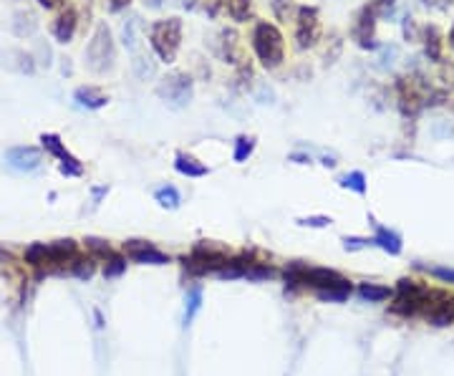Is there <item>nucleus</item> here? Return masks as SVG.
Here are the masks:
<instances>
[{
	"mask_svg": "<svg viewBox=\"0 0 454 376\" xmlns=\"http://www.w3.org/2000/svg\"><path fill=\"white\" fill-rule=\"evenodd\" d=\"M340 187H346V190H353L356 195H366V175L363 172H348L338 180Z\"/></svg>",
	"mask_w": 454,
	"mask_h": 376,
	"instance_id": "obj_24",
	"label": "nucleus"
},
{
	"mask_svg": "<svg viewBox=\"0 0 454 376\" xmlns=\"http://www.w3.org/2000/svg\"><path fill=\"white\" fill-rule=\"evenodd\" d=\"M157 96L172 109H184L195 96V81L184 71H172L157 83Z\"/></svg>",
	"mask_w": 454,
	"mask_h": 376,
	"instance_id": "obj_4",
	"label": "nucleus"
},
{
	"mask_svg": "<svg viewBox=\"0 0 454 376\" xmlns=\"http://www.w3.org/2000/svg\"><path fill=\"white\" fill-rule=\"evenodd\" d=\"M124 250L129 253L131 260L141 263V265H167L169 263V255H164L162 250H157L146 240H129L124 245Z\"/></svg>",
	"mask_w": 454,
	"mask_h": 376,
	"instance_id": "obj_10",
	"label": "nucleus"
},
{
	"mask_svg": "<svg viewBox=\"0 0 454 376\" xmlns=\"http://www.w3.org/2000/svg\"><path fill=\"white\" fill-rule=\"evenodd\" d=\"M6 162L11 164L16 172H36V169H41V164H44V152L38 147H31V144H26V147H11L6 152Z\"/></svg>",
	"mask_w": 454,
	"mask_h": 376,
	"instance_id": "obj_9",
	"label": "nucleus"
},
{
	"mask_svg": "<svg viewBox=\"0 0 454 376\" xmlns=\"http://www.w3.org/2000/svg\"><path fill=\"white\" fill-rule=\"evenodd\" d=\"M3 255H6V253H3V250H0V258H3Z\"/></svg>",
	"mask_w": 454,
	"mask_h": 376,
	"instance_id": "obj_46",
	"label": "nucleus"
},
{
	"mask_svg": "<svg viewBox=\"0 0 454 376\" xmlns=\"http://www.w3.org/2000/svg\"><path fill=\"white\" fill-rule=\"evenodd\" d=\"M253 51L258 56L260 66L273 71L286 61V41H283V33L278 31L273 23L260 21L253 31Z\"/></svg>",
	"mask_w": 454,
	"mask_h": 376,
	"instance_id": "obj_1",
	"label": "nucleus"
},
{
	"mask_svg": "<svg viewBox=\"0 0 454 376\" xmlns=\"http://www.w3.org/2000/svg\"><path fill=\"white\" fill-rule=\"evenodd\" d=\"M149 44L159 61L164 63H174L182 46V21L179 18H167V21L151 23L149 28Z\"/></svg>",
	"mask_w": 454,
	"mask_h": 376,
	"instance_id": "obj_2",
	"label": "nucleus"
},
{
	"mask_svg": "<svg viewBox=\"0 0 454 376\" xmlns=\"http://www.w3.org/2000/svg\"><path fill=\"white\" fill-rule=\"evenodd\" d=\"M376 228V235H373V245H378L389 255H399L401 253V238L389 228H381V225H373Z\"/></svg>",
	"mask_w": 454,
	"mask_h": 376,
	"instance_id": "obj_15",
	"label": "nucleus"
},
{
	"mask_svg": "<svg viewBox=\"0 0 454 376\" xmlns=\"http://www.w3.org/2000/svg\"><path fill=\"white\" fill-rule=\"evenodd\" d=\"M368 6L376 13V18H391L396 11V0H368Z\"/></svg>",
	"mask_w": 454,
	"mask_h": 376,
	"instance_id": "obj_28",
	"label": "nucleus"
},
{
	"mask_svg": "<svg viewBox=\"0 0 454 376\" xmlns=\"http://www.w3.org/2000/svg\"><path fill=\"white\" fill-rule=\"evenodd\" d=\"M131 68H134V73H136V78H149V76H154V61L149 59V56H144V54H136L134 56V61H131Z\"/></svg>",
	"mask_w": 454,
	"mask_h": 376,
	"instance_id": "obj_26",
	"label": "nucleus"
},
{
	"mask_svg": "<svg viewBox=\"0 0 454 376\" xmlns=\"http://www.w3.org/2000/svg\"><path fill=\"white\" fill-rule=\"evenodd\" d=\"M321 39V13L316 6H301L296 11V46L301 51L313 49Z\"/></svg>",
	"mask_w": 454,
	"mask_h": 376,
	"instance_id": "obj_5",
	"label": "nucleus"
},
{
	"mask_svg": "<svg viewBox=\"0 0 454 376\" xmlns=\"http://www.w3.org/2000/svg\"><path fill=\"white\" fill-rule=\"evenodd\" d=\"M253 0H225V11L227 16L233 18L235 23H245L253 18Z\"/></svg>",
	"mask_w": 454,
	"mask_h": 376,
	"instance_id": "obj_18",
	"label": "nucleus"
},
{
	"mask_svg": "<svg viewBox=\"0 0 454 376\" xmlns=\"http://www.w3.org/2000/svg\"><path fill=\"white\" fill-rule=\"evenodd\" d=\"M139 41H141V18L139 16H129L124 21V26H121V44L136 54V49H139Z\"/></svg>",
	"mask_w": 454,
	"mask_h": 376,
	"instance_id": "obj_16",
	"label": "nucleus"
},
{
	"mask_svg": "<svg viewBox=\"0 0 454 376\" xmlns=\"http://www.w3.org/2000/svg\"><path fill=\"white\" fill-rule=\"evenodd\" d=\"M144 6L151 8V11H157V8H162V0H144Z\"/></svg>",
	"mask_w": 454,
	"mask_h": 376,
	"instance_id": "obj_43",
	"label": "nucleus"
},
{
	"mask_svg": "<svg viewBox=\"0 0 454 376\" xmlns=\"http://www.w3.org/2000/svg\"><path fill=\"white\" fill-rule=\"evenodd\" d=\"M86 66L89 71L94 73H106L113 68V61H116V46H113V36L109 31L106 23H99L96 31H94L91 41L86 46Z\"/></svg>",
	"mask_w": 454,
	"mask_h": 376,
	"instance_id": "obj_3",
	"label": "nucleus"
},
{
	"mask_svg": "<svg viewBox=\"0 0 454 376\" xmlns=\"http://www.w3.org/2000/svg\"><path fill=\"white\" fill-rule=\"evenodd\" d=\"M76 26H79V16H76L74 8L61 11L54 23V39L59 41V44H71V39H74V33H76Z\"/></svg>",
	"mask_w": 454,
	"mask_h": 376,
	"instance_id": "obj_12",
	"label": "nucleus"
},
{
	"mask_svg": "<svg viewBox=\"0 0 454 376\" xmlns=\"http://www.w3.org/2000/svg\"><path fill=\"white\" fill-rule=\"evenodd\" d=\"M129 6H131V0H106V8L111 13H121V11H126Z\"/></svg>",
	"mask_w": 454,
	"mask_h": 376,
	"instance_id": "obj_37",
	"label": "nucleus"
},
{
	"mask_svg": "<svg viewBox=\"0 0 454 376\" xmlns=\"http://www.w3.org/2000/svg\"><path fill=\"white\" fill-rule=\"evenodd\" d=\"M86 245L91 248V250H96V253H109V245H106V243H104V240H96V238H89Z\"/></svg>",
	"mask_w": 454,
	"mask_h": 376,
	"instance_id": "obj_38",
	"label": "nucleus"
},
{
	"mask_svg": "<svg viewBox=\"0 0 454 376\" xmlns=\"http://www.w3.org/2000/svg\"><path fill=\"white\" fill-rule=\"evenodd\" d=\"M452 114H454V101H452Z\"/></svg>",
	"mask_w": 454,
	"mask_h": 376,
	"instance_id": "obj_47",
	"label": "nucleus"
},
{
	"mask_svg": "<svg viewBox=\"0 0 454 376\" xmlns=\"http://www.w3.org/2000/svg\"><path fill=\"white\" fill-rule=\"evenodd\" d=\"M358 295L368 303H381V300L391 298V288L386 285H376V283H361L358 285Z\"/></svg>",
	"mask_w": 454,
	"mask_h": 376,
	"instance_id": "obj_20",
	"label": "nucleus"
},
{
	"mask_svg": "<svg viewBox=\"0 0 454 376\" xmlns=\"http://www.w3.org/2000/svg\"><path fill=\"white\" fill-rule=\"evenodd\" d=\"M200 305H202L200 290H192V293H189V308L184 311V326H189V321H192V318H195V313L200 311Z\"/></svg>",
	"mask_w": 454,
	"mask_h": 376,
	"instance_id": "obj_30",
	"label": "nucleus"
},
{
	"mask_svg": "<svg viewBox=\"0 0 454 376\" xmlns=\"http://www.w3.org/2000/svg\"><path fill=\"white\" fill-rule=\"evenodd\" d=\"M124 270H126V260H121V258H111V260L106 263V268H104V278H119Z\"/></svg>",
	"mask_w": 454,
	"mask_h": 376,
	"instance_id": "obj_29",
	"label": "nucleus"
},
{
	"mask_svg": "<svg viewBox=\"0 0 454 376\" xmlns=\"http://www.w3.org/2000/svg\"><path fill=\"white\" fill-rule=\"evenodd\" d=\"M293 11H296V3H293V0H273V16H276L281 23L291 21Z\"/></svg>",
	"mask_w": 454,
	"mask_h": 376,
	"instance_id": "obj_27",
	"label": "nucleus"
},
{
	"mask_svg": "<svg viewBox=\"0 0 454 376\" xmlns=\"http://www.w3.org/2000/svg\"><path fill=\"white\" fill-rule=\"evenodd\" d=\"M41 144L49 154H54L56 159L61 162V172L66 177H81L84 175V164L74 157V154L66 149V144L61 142L59 134H41Z\"/></svg>",
	"mask_w": 454,
	"mask_h": 376,
	"instance_id": "obj_8",
	"label": "nucleus"
},
{
	"mask_svg": "<svg viewBox=\"0 0 454 376\" xmlns=\"http://www.w3.org/2000/svg\"><path fill=\"white\" fill-rule=\"evenodd\" d=\"M331 223H333V220L326 218V215H316V218H301V220H298V225H303V228H328Z\"/></svg>",
	"mask_w": 454,
	"mask_h": 376,
	"instance_id": "obj_32",
	"label": "nucleus"
},
{
	"mask_svg": "<svg viewBox=\"0 0 454 376\" xmlns=\"http://www.w3.org/2000/svg\"><path fill=\"white\" fill-rule=\"evenodd\" d=\"M351 41L363 51L376 49V13L371 11V6H368V3L363 8H358L356 16H353Z\"/></svg>",
	"mask_w": 454,
	"mask_h": 376,
	"instance_id": "obj_6",
	"label": "nucleus"
},
{
	"mask_svg": "<svg viewBox=\"0 0 454 376\" xmlns=\"http://www.w3.org/2000/svg\"><path fill=\"white\" fill-rule=\"evenodd\" d=\"M291 162H296V164H311V154L293 152V154H291Z\"/></svg>",
	"mask_w": 454,
	"mask_h": 376,
	"instance_id": "obj_41",
	"label": "nucleus"
},
{
	"mask_svg": "<svg viewBox=\"0 0 454 376\" xmlns=\"http://www.w3.org/2000/svg\"><path fill=\"white\" fill-rule=\"evenodd\" d=\"M197 6H200V0H182V8H187V11H195Z\"/></svg>",
	"mask_w": 454,
	"mask_h": 376,
	"instance_id": "obj_42",
	"label": "nucleus"
},
{
	"mask_svg": "<svg viewBox=\"0 0 454 376\" xmlns=\"http://www.w3.org/2000/svg\"><path fill=\"white\" fill-rule=\"evenodd\" d=\"M174 169L184 177H205L207 172H210L205 164L197 162L195 157H189V154H184V152H179L177 157H174Z\"/></svg>",
	"mask_w": 454,
	"mask_h": 376,
	"instance_id": "obj_17",
	"label": "nucleus"
},
{
	"mask_svg": "<svg viewBox=\"0 0 454 376\" xmlns=\"http://www.w3.org/2000/svg\"><path fill=\"white\" fill-rule=\"evenodd\" d=\"M447 44H449V49L454 51V23H452V28H449V33H447Z\"/></svg>",
	"mask_w": 454,
	"mask_h": 376,
	"instance_id": "obj_44",
	"label": "nucleus"
},
{
	"mask_svg": "<svg viewBox=\"0 0 454 376\" xmlns=\"http://www.w3.org/2000/svg\"><path fill=\"white\" fill-rule=\"evenodd\" d=\"M227 258L220 250H212L207 245L195 248V253L189 258H184V268H187L192 275H205V273H220L225 268Z\"/></svg>",
	"mask_w": 454,
	"mask_h": 376,
	"instance_id": "obj_7",
	"label": "nucleus"
},
{
	"mask_svg": "<svg viewBox=\"0 0 454 376\" xmlns=\"http://www.w3.org/2000/svg\"><path fill=\"white\" fill-rule=\"evenodd\" d=\"M401 31H404V39L409 41V44H416L419 41V33H416V23L411 16L404 18V26H401Z\"/></svg>",
	"mask_w": 454,
	"mask_h": 376,
	"instance_id": "obj_34",
	"label": "nucleus"
},
{
	"mask_svg": "<svg viewBox=\"0 0 454 376\" xmlns=\"http://www.w3.org/2000/svg\"><path fill=\"white\" fill-rule=\"evenodd\" d=\"M74 101L81 109H101V106L109 104V96L96 86H79L74 91Z\"/></svg>",
	"mask_w": 454,
	"mask_h": 376,
	"instance_id": "obj_13",
	"label": "nucleus"
},
{
	"mask_svg": "<svg viewBox=\"0 0 454 376\" xmlns=\"http://www.w3.org/2000/svg\"><path fill=\"white\" fill-rule=\"evenodd\" d=\"M424 54L432 63H442L444 59V36L437 26L424 28Z\"/></svg>",
	"mask_w": 454,
	"mask_h": 376,
	"instance_id": "obj_14",
	"label": "nucleus"
},
{
	"mask_svg": "<svg viewBox=\"0 0 454 376\" xmlns=\"http://www.w3.org/2000/svg\"><path fill=\"white\" fill-rule=\"evenodd\" d=\"M38 31V18L33 16L31 11H21L16 13V23H13V33L21 36V39H28Z\"/></svg>",
	"mask_w": 454,
	"mask_h": 376,
	"instance_id": "obj_19",
	"label": "nucleus"
},
{
	"mask_svg": "<svg viewBox=\"0 0 454 376\" xmlns=\"http://www.w3.org/2000/svg\"><path fill=\"white\" fill-rule=\"evenodd\" d=\"M64 3L66 0H38V6L46 8V11H56V8H61Z\"/></svg>",
	"mask_w": 454,
	"mask_h": 376,
	"instance_id": "obj_39",
	"label": "nucleus"
},
{
	"mask_svg": "<svg viewBox=\"0 0 454 376\" xmlns=\"http://www.w3.org/2000/svg\"><path fill=\"white\" fill-rule=\"evenodd\" d=\"M215 54L220 56L225 63H240V36L233 28H222L220 41L215 44Z\"/></svg>",
	"mask_w": 454,
	"mask_h": 376,
	"instance_id": "obj_11",
	"label": "nucleus"
},
{
	"mask_svg": "<svg viewBox=\"0 0 454 376\" xmlns=\"http://www.w3.org/2000/svg\"><path fill=\"white\" fill-rule=\"evenodd\" d=\"M424 3H427V6H432V8H442V11H447L454 0H424Z\"/></svg>",
	"mask_w": 454,
	"mask_h": 376,
	"instance_id": "obj_40",
	"label": "nucleus"
},
{
	"mask_svg": "<svg viewBox=\"0 0 454 376\" xmlns=\"http://www.w3.org/2000/svg\"><path fill=\"white\" fill-rule=\"evenodd\" d=\"M427 270H429V275L439 278L442 283H454V268H439V265H434V268H427Z\"/></svg>",
	"mask_w": 454,
	"mask_h": 376,
	"instance_id": "obj_33",
	"label": "nucleus"
},
{
	"mask_svg": "<svg viewBox=\"0 0 454 376\" xmlns=\"http://www.w3.org/2000/svg\"><path fill=\"white\" fill-rule=\"evenodd\" d=\"M348 295H351V283L318 290V298L323 300V303H343V300H348Z\"/></svg>",
	"mask_w": 454,
	"mask_h": 376,
	"instance_id": "obj_23",
	"label": "nucleus"
},
{
	"mask_svg": "<svg viewBox=\"0 0 454 376\" xmlns=\"http://www.w3.org/2000/svg\"><path fill=\"white\" fill-rule=\"evenodd\" d=\"M368 245H373V238L371 240H368V238H346V240H343L346 250H361V248H368Z\"/></svg>",
	"mask_w": 454,
	"mask_h": 376,
	"instance_id": "obj_35",
	"label": "nucleus"
},
{
	"mask_svg": "<svg viewBox=\"0 0 454 376\" xmlns=\"http://www.w3.org/2000/svg\"><path fill=\"white\" fill-rule=\"evenodd\" d=\"M245 280H271V278H276V270L273 268H268V265H260V263H248L245 265V275H243Z\"/></svg>",
	"mask_w": 454,
	"mask_h": 376,
	"instance_id": "obj_25",
	"label": "nucleus"
},
{
	"mask_svg": "<svg viewBox=\"0 0 454 376\" xmlns=\"http://www.w3.org/2000/svg\"><path fill=\"white\" fill-rule=\"evenodd\" d=\"M71 273H74V275H79V278H91V275H94V263L91 260H76L74 268H71Z\"/></svg>",
	"mask_w": 454,
	"mask_h": 376,
	"instance_id": "obj_31",
	"label": "nucleus"
},
{
	"mask_svg": "<svg viewBox=\"0 0 454 376\" xmlns=\"http://www.w3.org/2000/svg\"><path fill=\"white\" fill-rule=\"evenodd\" d=\"M338 56H340V39H338V36H333V46H331V51H326L323 63L326 66L336 63V59H338Z\"/></svg>",
	"mask_w": 454,
	"mask_h": 376,
	"instance_id": "obj_36",
	"label": "nucleus"
},
{
	"mask_svg": "<svg viewBox=\"0 0 454 376\" xmlns=\"http://www.w3.org/2000/svg\"><path fill=\"white\" fill-rule=\"evenodd\" d=\"M154 200H157L159 205H162V208H167V210H177V208H179V202H182V197H179L177 187L164 185V187H159V190L154 192Z\"/></svg>",
	"mask_w": 454,
	"mask_h": 376,
	"instance_id": "obj_22",
	"label": "nucleus"
},
{
	"mask_svg": "<svg viewBox=\"0 0 454 376\" xmlns=\"http://www.w3.org/2000/svg\"><path fill=\"white\" fill-rule=\"evenodd\" d=\"M253 152H255V136L243 134V136H238V139H235V152H233V159H235V162H238V164L248 162V159L253 157Z\"/></svg>",
	"mask_w": 454,
	"mask_h": 376,
	"instance_id": "obj_21",
	"label": "nucleus"
},
{
	"mask_svg": "<svg viewBox=\"0 0 454 376\" xmlns=\"http://www.w3.org/2000/svg\"><path fill=\"white\" fill-rule=\"evenodd\" d=\"M336 157H323V167H336Z\"/></svg>",
	"mask_w": 454,
	"mask_h": 376,
	"instance_id": "obj_45",
	"label": "nucleus"
}]
</instances>
